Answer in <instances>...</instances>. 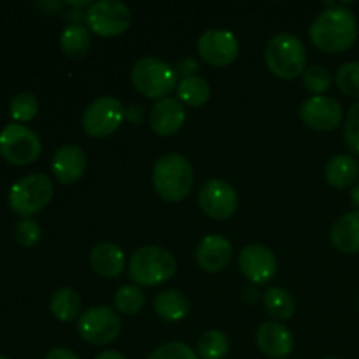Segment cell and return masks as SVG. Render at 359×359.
Returning a JSON list of instances; mask_svg holds the SVG:
<instances>
[{
  "instance_id": "cell-3",
  "label": "cell",
  "mask_w": 359,
  "mask_h": 359,
  "mask_svg": "<svg viewBox=\"0 0 359 359\" xmlns=\"http://www.w3.org/2000/svg\"><path fill=\"white\" fill-rule=\"evenodd\" d=\"M177 270V263L170 251L160 245H144L130 258V279L137 286L153 287L172 279Z\"/></svg>"
},
{
  "instance_id": "cell-4",
  "label": "cell",
  "mask_w": 359,
  "mask_h": 359,
  "mask_svg": "<svg viewBox=\"0 0 359 359\" xmlns=\"http://www.w3.org/2000/svg\"><path fill=\"white\" fill-rule=\"evenodd\" d=\"M265 63L273 76L294 79L307 69V53L293 34H277L265 48Z\"/></svg>"
},
{
  "instance_id": "cell-34",
  "label": "cell",
  "mask_w": 359,
  "mask_h": 359,
  "mask_svg": "<svg viewBox=\"0 0 359 359\" xmlns=\"http://www.w3.org/2000/svg\"><path fill=\"white\" fill-rule=\"evenodd\" d=\"M344 139H346L347 147L354 154H359V102L347 112L346 123H344Z\"/></svg>"
},
{
  "instance_id": "cell-7",
  "label": "cell",
  "mask_w": 359,
  "mask_h": 359,
  "mask_svg": "<svg viewBox=\"0 0 359 359\" xmlns=\"http://www.w3.org/2000/svg\"><path fill=\"white\" fill-rule=\"evenodd\" d=\"M42 151L41 139L28 126L11 123L0 132V156L11 165L34 163Z\"/></svg>"
},
{
  "instance_id": "cell-20",
  "label": "cell",
  "mask_w": 359,
  "mask_h": 359,
  "mask_svg": "<svg viewBox=\"0 0 359 359\" xmlns=\"http://www.w3.org/2000/svg\"><path fill=\"white\" fill-rule=\"evenodd\" d=\"M333 248L346 255L359 252V210L347 212L337 221L330 231Z\"/></svg>"
},
{
  "instance_id": "cell-16",
  "label": "cell",
  "mask_w": 359,
  "mask_h": 359,
  "mask_svg": "<svg viewBox=\"0 0 359 359\" xmlns=\"http://www.w3.org/2000/svg\"><path fill=\"white\" fill-rule=\"evenodd\" d=\"M186 121V111L175 98L156 100L149 112V126L156 135L170 137L182 128Z\"/></svg>"
},
{
  "instance_id": "cell-41",
  "label": "cell",
  "mask_w": 359,
  "mask_h": 359,
  "mask_svg": "<svg viewBox=\"0 0 359 359\" xmlns=\"http://www.w3.org/2000/svg\"><path fill=\"white\" fill-rule=\"evenodd\" d=\"M325 359H339V358H325Z\"/></svg>"
},
{
  "instance_id": "cell-27",
  "label": "cell",
  "mask_w": 359,
  "mask_h": 359,
  "mask_svg": "<svg viewBox=\"0 0 359 359\" xmlns=\"http://www.w3.org/2000/svg\"><path fill=\"white\" fill-rule=\"evenodd\" d=\"M198 356L202 359H223L230 351L228 337L219 330H209L198 340Z\"/></svg>"
},
{
  "instance_id": "cell-26",
  "label": "cell",
  "mask_w": 359,
  "mask_h": 359,
  "mask_svg": "<svg viewBox=\"0 0 359 359\" xmlns=\"http://www.w3.org/2000/svg\"><path fill=\"white\" fill-rule=\"evenodd\" d=\"M265 311L277 321H287L294 314V298L283 287H270L265 293Z\"/></svg>"
},
{
  "instance_id": "cell-12",
  "label": "cell",
  "mask_w": 359,
  "mask_h": 359,
  "mask_svg": "<svg viewBox=\"0 0 359 359\" xmlns=\"http://www.w3.org/2000/svg\"><path fill=\"white\" fill-rule=\"evenodd\" d=\"M198 55L212 67H228L237 60L238 41L231 32L214 28L198 39Z\"/></svg>"
},
{
  "instance_id": "cell-37",
  "label": "cell",
  "mask_w": 359,
  "mask_h": 359,
  "mask_svg": "<svg viewBox=\"0 0 359 359\" xmlns=\"http://www.w3.org/2000/svg\"><path fill=\"white\" fill-rule=\"evenodd\" d=\"M44 359H79V356L72 351L65 349V347H56V349L49 351Z\"/></svg>"
},
{
  "instance_id": "cell-5",
  "label": "cell",
  "mask_w": 359,
  "mask_h": 359,
  "mask_svg": "<svg viewBox=\"0 0 359 359\" xmlns=\"http://www.w3.org/2000/svg\"><path fill=\"white\" fill-rule=\"evenodd\" d=\"M53 182L44 174H30L18 179L9 189L7 203L18 216L30 217L49 205L53 198Z\"/></svg>"
},
{
  "instance_id": "cell-38",
  "label": "cell",
  "mask_w": 359,
  "mask_h": 359,
  "mask_svg": "<svg viewBox=\"0 0 359 359\" xmlns=\"http://www.w3.org/2000/svg\"><path fill=\"white\" fill-rule=\"evenodd\" d=\"M95 359H126L123 356L121 353H118V351H104V353L98 354Z\"/></svg>"
},
{
  "instance_id": "cell-36",
  "label": "cell",
  "mask_w": 359,
  "mask_h": 359,
  "mask_svg": "<svg viewBox=\"0 0 359 359\" xmlns=\"http://www.w3.org/2000/svg\"><path fill=\"white\" fill-rule=\"evenodd\" d=\"M125 119L126 121H130L132 125H137V123H140L144 119V111L140 105L137 104H132L128 105V107L125 109Z\"/></svg>"
},
{
  "instance_id": "cell-8",
  "label": "cell",
  "mask_w": 359,
  "mask_h": 359,
  "mask_svg": "<svg viewBox=\"0 0 359 359\" xmlns=\"http://www.w3.org/2000/svg\"><path fill=\"white\" fill-rule=\"evenodd\" d=\"M84 21L93 34L100 37H116L128 30L132 13L128 6L119 0H100L88 7Z\"/></svg>"
},
{
  "instance_id": "cell-40",
  "label": "cell",
  "mask_w": 359,
  "mask_h": 359,
  "mask_svg": "<svg viewBox=\"0 0 359 359\" xmlns=\"http://www.w3.org/2000/svg\"><path fill=\"white\" fill-rule=\"evenodd\" d=\"M0 359H9V358H6V356H0Z\"/></svg>"
},
{
  "instance_id": "cell-9",
  "label": "cell",
  "mask_w": 359,
  "mask_h": 359,
  "mask_svg": "<svg viewBox=\"0 0 359 359\" xmlns=\"http://www.w3.org/2000/svg\"><path fill=\"white\" fill-rule=\"evenodd\" d=\"M81 339L91 346H107L118 339L121 332V319L111 307L98 305L86 309L77 321Z\"/></svg>"
},
{
  "instance_id": "cell-18",
  "label": "cell",
  "mask_w": 359,
  "mask_h": 359,
  "mask_svg": "<svg viewBox=\"0 0 359 359\" xmlns=\"http://www.w3.org/2000/svg\"><path fill=\"white\" fill-rule=\"evenodd\" d=\"M256 344L265 356L272 359H284L294 347L293 333L280 323H265L256 333Z\"/></svg>"
},
{
  "instance_id": "cell-24",
  "label": "cell",
  "mask_w": 359,
  "mask_h": 359,
  "mask_svg": "<svg viewBox=\"0 0 359 359\" xmlns=\"http://www.w3.org/2000/svg\"><path fill=\"white\" fill-rule=\"evenodd\" d=\"M91 39L83 25H69L60 35V48L69 58H83L90 49Z\"/></svg>"
},
{
  "instance_id": "cell-29",
  "label": "cell",
  "mask_w": 359,
  "mask_h": 359,
  "mask_svg": "<svg viewBox=\"0 0 359 359\" xmlns=\"http://www.w3.org/2000/svg\"><path fill=\"white\" fill-rule=\"evenodd\" d=\"M39 112V102L35 98V95L23 91V93H18L13 100L9 102V114L11 118L16 123H27L37 116Z\"/></svg>"
},
{
  "instance_id": "cell-32",
  "label": "cell",
  "mask_w": 359,
  "mask_h": 359,
  "mask_svg": "<svg viewBox=\"0 0 359 359\" xmlns=\"http://www.w3.org/2000/svg\"><path fill=\"white\" fill-rule=\"evenodd\" d=\"M41 226H39L37 221L30 219V217H23L14 226V238L23 248H34V245H37L41 242Z\"/></svg>"
},
{
  "instance_id": "cell-39",
  "label": "cell",
  "mask_w": 359,
  "mask_h": 359,
  "mask_svg": "<svg viewBox=\"0 0 359 359\" xmlns=\"http://www.w3.org/2000/svg\"><path fill=\"white\" fill-rule=\"evenodd\" d=\"M351 200H353L354 207H358V209H359V182L356 186H354L353 191H351Z\"/></svg>"
},
{
  "instance_id": "cell-28",
  "label": "cell",
  "mask_w": 359,
  "mask_h": 359,
  "mask_svg": "<svg viewBox=\"0 0 359 359\" xmlns=\"http://www.w3.org/2000/svg\"><path fill=\"white\" fill-rule=\"evenodd\" d=\"M114 307L121 314L132 316L142 311L144 307V293L139 286H121L114 294Z\"/></svg>"
},
{
  "instance_id": "cell-31",
  "label": "cell",
  "mask_w": 359,
  "mask_h": 359,
  "mask_svg": "<svg viewBox=\"0 0 359 359\" xmlns=\"http://www.w3.org/2000/svg\"><path fill=\"white\" fill-rule=\"evenodd\" d=\"M304 86L314 97H318V95H323L325 91L330 90V86H332V76H330V72L325 67L312 65L309 69H305Z\"/></svg>"
},
{
  "instance_id": "cell-6",
  "label": "cell",
  "mask_w": 359,
  "mask_h": 359,
  "mask_svg": "<svg viewBox=\"0 0 359 359\" xmlns=\"http://www.w3.org/2000/svg\"><path fill=\"white\" fill-rule=\"evenodd\" d=\"M132 83L133 88L140 95L147 98H167L177 86V72L172 69L167 62L156 58V56H146L135 62L132 67Z\"/></svg>"
},
{
  "instance_id": "cell-25",
  "label": "cell",
  "mask_w": 359,
  "mask_h": 359,
  "mask_svg": "<svg viewBox=\"0 0 359 359\" xmlns=\"http://www.w3.org/2000/svg\"><path fill=\"white\" fill-rule=\"evenodd\" d=\"M177 97L181 104L191 105V107H200L207 104L210 98V86L203 77L193 76L181 79L177 84Z\"/></svg>"
},
{
  "instance_id": "cell-15",
  "label": "cell",
  "mask_w": 359,
  "mask_h": 359,
  "mask_svg": "<svg viewBox=\"0 0 359 359\" xmlns=\"http://www.w3.org/2000/svg\"><path fill=\"white\" fill-rule=\"evenodd\" d=\"M88 167L86 153L76 144H65L55 153L51 161V170L56 181L62 184H74L84 175Z\"/></svg>"
},
{
  "instance_id": "cell-10",
  "label": "cell",
  "mask_w": 359,
  "mask_h": 359,
  "mask_svg": "<svg viewBox=\"0 0 359 359\" xmlns=\"http://www.w3.org/2000/svg\"><path fill=\"white\" fill-rule=\"evenodd\" d=\"M125 107L114 97H100L88 105L83 116V128L93 139H105L121 126Z\"/></svg>"
},
{
  "instance_id": "cell-30",
  "label": "cell",
  "mask_w": 359,
  "mask_h": 359,
  "mask_svg": "<svg viewBox=\"0 0 359 359\" xmlns=\"http://www.w3.org/2000/svg\"><path fill=\"white\" fill-rule=\"evenodd\" d=\"M335 81L344 95L359 98V62L344 63L337 72Z\"/></svg>"
},
{
  "instance_id": "cell-35",
  "label": "cell",
  "mask_w": 359,
  "mask_h": 359,
  "mask_svg": "<svg viewBox=\"0 0 359 359\" xmlns=\"http://www.w3.org/2000/svg\"><path fill=\"white\" fill-rule=\"evenodd\" d=\"M198 69H200L198 62H196L195 58H189V56H186V58L179 60L177 69H175V72H177V76H182V79H186V77L196 76L195 72Z\"/></svg>"
},
{
  "instance_id": "cell-2",
  "label": "cell",
  "mask_w": 359,
  "mask_h": 359,
  "mask_svg": "<svg viewBox=\"0 0 359 359\" xmlns=\"http://www.w3.org/2000/svg\"><path fill=\"white\" fill-rule=\"evenodd\" d=\"M193 179L191 165L182 154H163L153 167L154 191L167 202H182L191 191Z\"/></svg>"
},
{
  "instance_id": "cell-21",
  "label": "cell",
  "mask_w": 359,
  "mask_h": 359,
  "mask_svg": "<svg viewBox=\"0 0 359 359\" xmlns=\"http://www.w3.org/2000/svg\"><path fill=\"white\" fill-rule=\"evenodd\" d=\"M153 307L163 321L177 323L189 314L191 304L179 290H165L154 297Z\"/></svg>"
},
{
  "instance_id": "cell-19",
  "label": "cell",
  "mask_w": 359,
  "mask_h": 359,
  "mask_svg": "<svg viewBox=\"0 0 359 359\" xmlns=\"http://www.w3.org/2000/svg\"><path fill=\"white\" fill-rule=\"evenodd\" d=\"M91 266L104 279H116L125 270V252L114 242H100L91 249Z\"/></svg>"
},
{
  "instance_id": "cell-23",
  "label": "cell",
  "mask_w": 359,
  "mask_h": 359,
  "mask_svg": "<svg viewBox=\"0 0 359 359\" xmlns=\"http://www.w3.org/2000/svg\"><path fill=\"white\" fill-rule=\"evenodd\" d=\"M49 309H51V314L58 321L70 323L74 319H77V316H79L81 298L77 294V291L72 290V287H60V290H56L53 293Z\"/></svg>"
},
{
  "instance_id": "cell-22",
  "label": "cell",
  "mask_w": 359,
  "mask_h": 359,
  "mask_svg": "<svg viewBox=\"0 0 359 359\" xmlns=\"http://www.w3.org/2000/svg\"><path fill=\"white\" fill-rule=\"evenodd\" d=\"M325 175L330 186L337 189H347L359 177V163L356 158L349 156V154H339L328 161Z\"/></svg>"
},
{
  "instance_id": "cell-14",
  "label": "cell",
  "mask_w": 359,
  "mask_h": 359,
  "mask_svg": "<svg viewBox=\"0 0 359 359\" xmlns=\"http://www.w3.org/2000/svg\"><path fill=\"white\" fill-rule=\"evenodd\" d=\"M238 266L245 279L255 284H266L276 277L279 263L269 248L259 244L245 245L238 255Z\"/></svg>"
},
{
  "instance_id": "cell-17",
  "label": "cell",
  "mask_w": 359,
  "mask_h": 359,
  "mask_svg": "<svg viewBox=\"0 0 359 359\" xmlns=\"http://www.w3.org/2000/svg\"><path fill=\"white\" fill-rule=\"evenodd\" d=\"M233 248L223 235H207L202 238L195 252L196 263L205 272H221L231 262Z\"/></svg>"
},
{
  "instance_id": "cell-11",
  "label": "cell",
  "mask_w": 359,
  "mask_h": 359,
  "mask_svg": "<svg viewBox=\"0 0 359 359\" xmlns=\"http://www.w3.org/2000/svg\"><path fill=\"white\" fill-rule=\"evenodd\" d=\"M198 203L203 214L212 219H228L238 207L237 191L223 179H210L200 188Z\"/></svg>"
},
{
  "instance_id": "cell-33",
  "label": "cell",
  "mask_w": 359,
  "mask_h": 359,
  "mask_svg": "<svg viewBox=\"0 0 359 359\" xmlns=\"http://www.w3.org/2000/svg\"><path fill=\"white\" fill-rule=\"evenodd\" d=\"M147 359H198V354L184 342H167L153 351Z\"/></svg>"
},
{
  "instance_id": "cell-13",
  "label": "cell",
  "mask_w": 359,
  "mask_h": 359,
  "mask_svg": "<svg viewBox=\"0 0 359 359\" xmlns=\"http://www.w3.org/2000/svg\"><path fill=\"white\" fill-rule=\"evenodd\" d=\"M342 105L335 98L311 97L302 104V121L316 132H332L342 123Z\"/></svg>"
},
{
  "instance_id": "cell-1",
  "label": "cell",
  "mask_w": 359,
  "mask_h": 359,
  "mask_svg": "<svg viewBox=\"0 0 359 359\" xmlns=\"http://www.w3.org/2000/svg\"><path fill=\"white\" fill-rule=\"evenodd\" d=\"M356 16L342 6H330L311 25L309 37L325 53H342L353 48L358 39Z\"/></svg>"
}]
</instances>
